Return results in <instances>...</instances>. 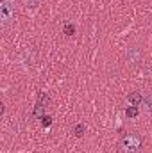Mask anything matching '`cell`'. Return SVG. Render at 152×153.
<instances>
[{
    "label": "cell",
    "instance_id": "1",
    "mask_svg": "<svg viewBox=\"0 0 152 153\" xmlns=\"http://www.w3.org/2000/svg\"><path fill=\"white\" fill-rule=\"evenodd\" d=\"M118 150L120 153H140L143 150V137L136 132H129L120 139Z\"/></svg>",
    "mask_w": 152,
    "mask_h": 153
},
{
    "label": "cell",
    "instance_id": "2",
    "mask_svg": "<svg viewBox=\"0 0 152 153\" xmlns=\"http://www.w3.org/2000/svg\"><path fill=\"white\" fill-rule=\"evenodd\" d=\"M14 20V0H0V23L5 27Z\"/></svg>",
    "mask_w": 152,
    "mask_h": 153
},
{
    "label": "cell",
    "instance_id": "3",
    "mask_svg": "<svg viewBox=\"0 0 152 153\" xmlns=\"http://www.w3.org/2000/svg\"><path fill=\"white\" fill-rule=\"evenodd\" d=\"M48 103H50L48 94H47V93H39L36 107H34V111H32V116H34V117H43V112H45V109L48 107Z\"/></svg>",
    "mask_w": 152,
    "mask_h": 153
},
{
    "label": "cell",
    "instance_id": "4",
    "mask_svg": "<svg viewBox=\"0 0 152 153\" xmlns=\"http://www.w3.org/2000/svg\"><path fill=\"white\" fill-rule=\"evenodd\" d=\"M141 105H143V111L152 114V93L143 94V100H141Z\"/></svg>",
    "mask_w": 152,
    "mask_h": 153
},
{
    "label": "cell",
    "instance_id": "5",
    "mask_svg": "<svg viewBox=\"0 0 152 153\" xmlns=\"http://www.w3.org/2000/svg\"><path fill=\"white\" fill-rule=\"evenodd\" d=\"M141 100H143V94L141 93H138V91H134V93H131L129 94V105H141Z\"/></svg>",
    "mask_w": 152,
    "mask_h": 153
},
{
    "label": "cell",
    "instance_id": "6",
    "mask_svg": "<svg viewBox=\"0 0 152 153\" xmlns=\"http://www.w3.org/2000/svg\"><path fill=\"white\" fill-rule=\"evenodd\" d=\"M72 134H74L75 137H82V135L86 134V126H84L82 123H77L75 126H74V130H72Z\"/></svg>",
    "mask_w": 152,
    "mask_h": 153
},
{
    "label": "cell",
    "instance_id": "7",
    "mask_svg": "<svg viewBox=\"0 0 152 153\" xmlns=\"http://www.w3.org/2000/svg\"><path fill=\"white\" fill-rule=\"evenodd\" d=\"M138 112H140V111H138V107H136V105H129V107H127V111H125L127 117H136Z\"/></svg>",
    "mask_w": 152,
    "mask_h": 153
},
{
    "label": "cell",
    "instance_id": "8",
    "mask_svg": "<svg viewBox=\"0 0 152 153\" xmlns=\"http://www.w3.org/2000/svg\"><path fill=\"white\" fill-rule=\"evenodd\" d=\"M63 32H65L66 36H74V34H75V27H74L72 23H66V25L63 27Z\"/></svg>",
    "mask_w": 152,
    "mask_h": 153
},
{
    "label": "cell",
    "instance_id": "9",
    "mask_svg": "<svg viewBox=\"0 0 152 153\" xmlns=\"http://www.w3.org/2000/svg\"><path fill=\"white\" fill-rule=\"evenodd\" d=\"M39 2L41 0H25V5H27V9H36L39 5Z\"/></svg>",
    "mask_w": 152,
    "mask_h": 153
},
{
    "label": "cell",
    "instance_id": "10",
    "mask_svg": "<svg viewBox=\"0 0 152 153\" xmlns=\"http://www.w3.org/2000/svg\"><path fill=\"white\" fill-rule=\"evenodd\" d=\"M41 125H43V126H50V125H52V117H50V116H43V117H41Z\"/></svg>",
    "mask_w": 152,
    "mask_h": 153
}]
</instances>
